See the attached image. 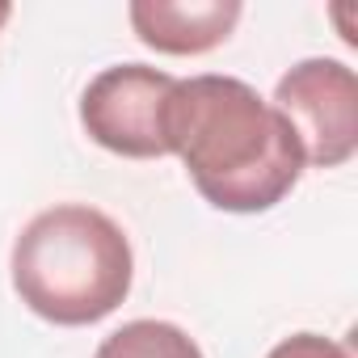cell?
I'll return each instance as SVG.
<instances>
[{"label": "cell", "mask_w": 358, "mask_h": 358, "mask_svg": "<svg viewBox=\"0 0 358 358\" xmlns=\"http://www.w3.org/2000/svg\"><path fill=\"white\" fill-rule=\"evenodd\" d=\"M169 156H182L194 190L232 215L278 207L303 177V148L291 122L236 76L177 80L164 106Z\"/></svg>", "instance_id": "1"}, {"label": "cell", "mask_w": 358, "mask_h": 358, "mask_svg": "<svg viewBox=\"0 0 358 358\" xmlns=\"http://www.w3.org/2000/svg\"><path fill=\"white\" fill-rule=\"evenodd\" d=\"M13 291L22 303L64 329L106 320L135 278L127 232L97 207L64 203L38 211L13 241Z\"/></svg>", "instance_id": "2"}, {"label": "cell", "mask_w": 358, "mask_h": 358, "mask_svg": "<svg viewBox=\"0 0 358 358\" xmlns=\"http://www.w3.org/2000/svg\"><path fill=\"white\" fill-rule=\"evenodd\" d=\"M177 76L148 64H118L97 72L80 93V127L93 143L114 156L152 160L169 156L164 143V106Z\"/></svg>", "instance_id": "3"}, {"label": "cell", "mask_w": 358, "mask_h": 358, "mask_svg": "<svg viewBox=\"0 0 358 358\" xmlns=\"http://www.w3.org/2000/svg\"><path fill=\"white\" fill-rule=\"evenodd\" d=\"M274 110L291 122L303 148V164L337 169L358 152V76L341 59H303L278 89Z\"/></svg>", "instance_id": "4"}, {"label": "cell", "mask_w": 358, "mask_h": 358, "mask_svg": "<svg viewBox=\"0 0 358 358\" xmlns=\"http://www.w3.org/2000/svg\"><path fill=\"white\" fill-rule=\"evenodd\" d=\"M236 0H131V26L143 47L160 55H207L241 22Z\"/></svg>", "instance_id": "5"}, {"label": "cell", "mask_w": 358, "mask_h": 358, "mask_svg": "<svg viewBox=\"0 0 358 358\" xmlns=\"http://www.w3.org/2000/svg\"><path fill=\"white\" fill-rule=\"evenodd\" d=\"M93 358H203V350L169 320H127L97 345Z\"/></svg>", "instance_id": "6"}, {"label": "cell", "mask_w": 358, "mask_h": 358, "mask_svg": "<svg viewBox=\"0 0 358 358\" xmlns=\"http://www.w3.org/2000/svg\"><path fill=\"white\" fill-rule=\"evenodd\" d=\"M266 358H350V350L320 333H295V337H282Z\"/></svg>", "instance_id": "7"}, {"label": "cell", "mask_w": 358, "mask_h": 358, "mask_svg": "<svg viewBox=\"0 0 358 358\" xmlns=\"http://www.w3.org/2000/svg\"><path fill=\"white\" fill-rule=\"evenodd\" d=\"M9 17H13V5H5V0H0V26H5Z\"/></svg>", "instance_id": "8"}]
</instances>
